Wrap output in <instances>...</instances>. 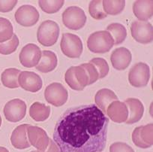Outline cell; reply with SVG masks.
I'll return each instance as SVG.
<instances>
[{
    "instance_id": "cell-32",
    "label": "cell",
    "mask_w": 153,
    "mask_h": 152,
    "mask_svg": "<svg viewBox=\"0 0 153 152\" xmlns=\"http://www.w3.org/2000/svg\"><path fill=\"white\" fill-rule=\"evenodd\" d=\"M80 66L86 70V73H87L88 77H89V85L95 83L99 79L98 71L92 63H83Z\"/></svg>"
},
{
    "instance_id": "cell-22",
    "label": "cell",
    "mask_w": 153,
    "mask_h": 152,
    "mask_svg": "<svg viewBox=\"0 0 153 152\" xmlns=\"http://www.w3.org/2000/svg\"><path fill=\"white\" fill-rule=\"evenodd\" d=\"M118 100V97L113 91L104 88L97 92L95 97V101L98 109L104 114L107 112L109 105L113 101Z\"/></svg>"
},
{
    "instance_id": "cell-9",
    "label": "cell",
    "mask_w": 153,
    "mask_h": 152,
    "mask_svg": "<svg viewBox=\"0 0 153 152\" xmlns=\"http://www.w3.org/2000/svg\"><path fill=\"white\" fill-rule=\"evenodd\" d=\"M131 32L132 37L139 43L146 45L152 42L153 28L149 22L140 20L132 22Z\"/></svg>"
},
{
    "instance_id": "cell-38",
    "label": "cell",
    "mask_w": 153,
    "mask_h": 152,
    "mask_svg": "<svg viewBox=\"0 0 153 152\" xmlns=\"http://www.w3.org/2000/svg\"><path fill=\"white\" fill-rule=\"evenodd\" d=\"M31 152H37L36 151H31Z\"/></svg>"
},
{
    "instance_id": "cell-14",
    "label": "cell",
    "mask_w": 153,
    "mask_h": 152,
    "mask_svg": "<svg viewBox=\"0 0 153 152\" xmlns=\"http://www.w3.org/2000/svg\"><path fill=\"white\" fill-rule=\"evenodd\" d=\"M15 20L23 26H32L39 20V13L32 5H22L15 12Z\"/></svg>"
},
{
    "instance_id": "cell-37",
    "label": "cell",
    "mask_w": 153,
    "mask_h": 152,
    "mask_svg": "<svg viewBox=\"0 0 153 152\" xmlns=\"http://www.w3.org/2000/svg\"><path fill=\"white\" fill-rule=\"evenodd\" d=\"M2 117H1V115H0V127H1V125H2Z\"/></svg>"
},
{
    "instance_id": "cell-21",
    "label": "cell",
    "mask_w": 153,
    "mask_h": 152,
    "mask_svg": "<svg viewBox=\"0 0 153 152\" xmlns=\"http://www.w3.org/2000/svg\"><path fill=\"white\" fill-rule=\"evenodd\" d=\"M57 66V57L51 51H43L42 53L41 60L37 65V70L43 73L52 72Z\"/></svg>"
},
{
    "instance_id": "cell-1",
    "label": "cell",
    "mask_w": 153,
    "mask_h": 152,
    "mask_svg": "<svg viewBox=\"0 0 153 152\" xmlns=\"http://www.w3.org/2000/svg\"><path fill=\"white\" fill-rule=\"evenodd\" d=\"M108 123L95 105L71 108L57 121L53 141L60 152H101L107 143Z\"/></svg>"
},
{
    "instance_id": "cell-10",
    "label": "cell",
    "mask_w": 153,
    "mask_h": 152,
    "mask_svg": "<svg viewBox=\"0 0 153 152\" xmlns=\"http://www.w3.org/2000/svg\"><path fill=\"white\" fill-rule=\"evenodd\" d=\"M3 112L7 121L16 123L23 120L26 116V104L20 99H14L5 104Z\"/></svg>"
},
{
    "instance_id": "cell-8",
    "label": "cell",
    "mask_w": 153,
    "mask_h": 152,
    "mask_svg": "<svg viewBox=\"0 0 153 152\" xmlns=\"http://www.w3.org/2000/svg\"><path fill=\"white\" fill-rule=\"evenodd\" d=\"M150 79L149 66L145 63H138L131 69L128 74L129 83L135 88L146 87Z\"/></svg>"
},
{
    "instance_id": "cell-26",
    "label": "cell",
    "mask_w": 153,
    "mask_h": 152,
    "mask_svg": "<svg viewBox=\"0 0 153 152\" xmlns=\"http://www.w3.org/2000/svg\"><path fill=\"white\" fill-rule=\"evenodd\" d=\"M102 5L105 14L110 15L120 14L124 10L126 6V1L124 0H104L102 1Z\"/></svg>"
},
{
    "instance_id": "cell-4",
    "label": "cell",
    "mask_w": 153,
    "mask_h": 152,
    "mask_svg": "<svg viewBox=\"0 0 153 152\" xmlns=\"http://www.w3.org/2000/svg\"><path fill=\"white\" fill-rule=\"evenodd\" d=\"M65 80L66 84L74 91H83L89 85L88 75L81 66L69 68L65 72Z\"/></svg>"
},
{
    "instance_id": "cell-19",
    "label": "cell",
    "mask_w": 153,
    "mask_h": 152,
    "mask_svg": "<svg viewBox=\"0 0 153 152\" xmlns=\"http://www.w3.org/2000/svg\"><path fill=\"white\" fill-rule=\"evenodd\" d=\"M29 126V124H21L17 127L12 132L11 142L15 148L22 150L31 146L27 137V128Z\"/></svg>"
},
{
    "instance_id": "cell-5",
    "label": "cell",
    "mask_w": 153,
    "mask_h": 152,
    "mask_svg": "<svg viewBox=\"0 0 153 152\" xmlns=\"http://www.w3.org/2000/svg\"><path fill=\"white\" fill-rule=\"evenodd\" d=\"M60 48L62 51L69 58H79L83 52V43L78 35L72 33L62 35Z\"/></svg>"
},
{
    "instance_id": "cell-12",
    "label": "cell",
    "mask_w": 153,
    "mask_h": 152,
    "mask_svg": "<svg viewBox=\"0 0 153 152\" xmlns=\"http://www.w3.org/2000/svg\"><path fill=\"white\" fill-rule=\"evenodd\" d=\"M42 57V51L35 44H28L22 48L20 53V62L24 67H35L38 64Z\"/></svg>"
},
{
    "instance_id": "cell-2",
    "label": "cell",
    "mask_w": 153,
    "mask_h": 152,
    "mask_svg": "<svg viewBox=\"0 0 153 152\" xmlns=\"http://www.w3.org/2000/svg\"><path fill=\"white\" fill-rule=\"evenodd\" d=\"M114 41L111 34L107 31H98L89 35L87 40L88 48L96 54L107 53L113 48Z\"/></svg>"
},
{
    "instance_id": "cell-6",
    "label": "cell",
    "mask_w": 153,
    "mask_h": 152,
    "mask_svg": "<svg viewBox=\"0 0 153 152\" xmlns=\"http://www.w3.org/2000/svg\"><path fill=\"white\" fill-rule=\"evenodd\" d=\"M62 21L65 26L70 29L78 30L85 26L86 16L80 7L71 6L65 10L62 14Z\"/></svg>"
},
{
    "instance_id": "cell-36",
    "label": "cell",
    "mask_w": 153,
    "mask_h": 152,
    "mask_svg": "<svg viewBox=\"0 0 153 152\" xmlns=\"http://www.w3.org/2000/svg\"><path fill=\"white\" fill-rule=\"evenodd\" d=\"M0 152H9V151H8V149L5 148L1 147V146H0Z\"/></svg>"
},
{
    "instance_id": "cell-35",
    "label": "cell",
    "mask_w": 153,
    "mask_h": 152,
    "mask_svg": "<svg viewBox=\"0 0 153 152\" xmlns=\"http://www.w3.org/2000/svg\"><path fill=\"white\" fill-rule=\"evenodd\" d=\"M37 152H60L59 148L58 145L56 144V142L53 140L50 139L49 145H48V147L45 151H36Z\"/></svg>"
},
{
    "instance_id": "cell-27",
    "label": "cell",
    "mask_w": 153,
    "mask_h": 152,
    "mask_svg": "<svg viewBox=\"0 0 153 152\" xmlns=\"http://www.w3.org/2000/svg\"><path fill=\"white\" fill-rule=\"evenodd\" d=\"M14 35V29L11 21L5 17H0V43L8 42Z\"/></svg>"
},
{
    "instance_id": "cell-18",
    "label": "cell",
    "mask_w": 153,
    "mask_h": 152,
    "mask_svg": "<svg viewBox=\"0 0 153 152\" xmlns=\"http://www.w3.org/2000/svg\"><path fill=\"white\" fill-rule=\"evenodd\" d=\"M124 103L128 111V117L126 124H133L140 121L144 113V106L142 102L136 98H128L125 100Z\"/></svg>"
},
{
    "instance_id": "cell-13",
    "label": "cell",
    "mask_w": 153,
    "mask_h": 152,
    "mask_svg": "<svg viewBox=\"0 0 153 152\" xmlns=\"http://www.w3.org/2000/svg\"><path fill=\"white\" fill-rule=\"evenodd\" d=\"M153 124H149L146 126L137 127L132 133V140L134 145L141 148H148L152 146Z\"/></svg>"
},
{
    "instance_id": "cell-25",
    "label": "cell",
    "mask_w": 153,
    "mask_h": 152,
    "mask_svg": "<svg viewBox=\"0 0 153 152\" xmlns=\"http://www.w3.org/2000/svg\"><path fill=\"white\" fill-rule=\"evenodd\" d=\"M107 31L111 34L114 41V45H116L123 43L127 36V30L121 23H111L107 27Z\"/></svg>"
},
{
    "instance_id": "cell-7",
    "label": "cell",
    "mask_w": 153,
    "mask_h": 152,
    "mask_svg": "<svg viewBox=\"0 0 153 152\" xmlns=\"http://www.w3.org/2000/svg\"><path fill=\"white\" fill-rule=\"evenodd\" d=\"M45 97L48 103L56 107H59L67 102L68 93L62 84L52 83L45 89Z\"/></svg>"
},
{
    "instance_id": "cell-15",
    "label": "cell",
    "mask_w": 153,
    "mask_h": 152,
    "mask_svg": "<svg viewBox=\"0 0 153 152\" xmlns=\"http://www.w3.org/2000/svg\"><path fill=\"white\" fill-rule=\"evenodd\" d=\"M18 84L20 88L29 92L36 93L42 88V80L38 74L33 72L23 71L18 77Z\"/></svg>"
},
{
    "instance_id": "cell-28",
    "label": "cell",
    "mask_w": 153,
    "mask_h": 152,
    "mask_svg": "<svg viewBox=\"0 0 153 152\" xmlns=\"http://www.w3.org/2000/svg\"><path fill=\"white\" fill-rule=\"evenodd\" d=\"M65 1L58 0V1H45L41 0L38 2L39 6L43 11L48 14H54L59 11L63 6Z\"/></svg>"
},
{
    "instance_id": "cell-29",
    "label": "cell",
    "mask_w": 153,
    "mask_h": 152,
    "mask_svg": "<svg viewBox=\"0 0 153 152\" xmlns=\"http://www.w3.org/2000/svg\"><path fill=\"white\" fill-rule=\"evenodd\" d=\"M89 11L92 17L95 20H102L107 17L103 8L102 1L101 0H94L91 1L89 5Z\"/></svg>"
},
{
    "instance_id": "cell-17",
    "label": "cell",
    "mask_w": 153,
    "mask_h": 152,
    "mask_svg": "<svg viewBox=\"0 0 153 152\" xmlns=\"http://www.w3.org/2000/svg\"><path fill=\"white\" fill-rule=\"evenodd\" d=\"M132 60L131 51L126 48H119L113 51L110 57L112 66L117 70H125Z\"/></svg>"
},
{
    "instance_id": "cell-30",
    "label": "cell",
    "mask_w": 153,
    "mask_h": 152,
    "mask_svg": "<svg viewBox=\"0 0 153 152\" xmlns=\"http://www.w3.org/2000/svg\"><path fill=\"white\" fill-rule=\"evenodd\" d=\"M19 45V39L17 38V35L14 34L10 40L8 42L0 43V54L3 55H8L17 50Z\"/></svg>"
},
{
    "instance_id": "cell-16",
    "label": "cell",
    "mask_w": 153,
    "mask_h": 152,
    "mask_svg": "<svg viewBox=\"0 0 153 152\" xmlns=\"http://www.w3.org/2000/svg\"><path fill=\"white\" fill-rule=\"evenodd\" d=\"M107 115L113 122L121 124L126 122L128 117V111L125 103L119 100L113 101L107 109Z\"/></svg>"
},
{
    "instance_id": "cell-24",
    "label": "cell",
    "mask_w": 153,
    "mask_h": 152,
    "mask_svg": "<svg viewBox=\"0 0 153 152\" xmlns=\"http://www.w3.org/2000/svg\"><path fill=\"white\" fill-rule=\"evenodd\" d=\"M20 71L14 68L6 69L1 75V81L2 85L8 88L14 89L19 88L18 77L20 74Z\"/></svg>"
},
{
    "instance_id": "cell-11",
    "label": "cell",
    "mask_w": 153,
    "mask_h": 152,
    "mask_svg": "<svg viewBox=\"0 0 153 152\" xmlns=\"http://www.w3.org/2000/svg\"><path fill=\"white\" fill-rule=\"evenodd\" d=\"M27 137L31 145L39 151H45L48 148L50 138L42 128L29 125L27 128Z\"/></svg>"
},
{
    "instance_id": "cell-23",
    "label": "cell",
    "mask_w": 153,
    "mask_h": 152,
    "mask_svg": "<svg viewBox=\"0 0 153 152\" xmlns=\"http://www.w3.org/2000/svg\"><path fill=\"white\" fill-rule=\"evenodd\" d=\"M50 115L51 107L38 102L34 103L29 109V115L35 121H45L50 117Z\"/></svg>"
},
{
    "instance_id": "cell-34",
    "label": "cell",
    "mask_w": 153,
    "mask_h": 152,
    "mask_svg": "<svg viewBox=\"0 0 153 152\" xmlns=\"http://www.w3.org/2000/svg\"><path fill=\"white\" fill-rule=\"evenodd\" d=\"M17 0H11V1H0V11L1 12H8L12 11L13 8L17 5Z\"/></svg>"
},
{
    "instance_id": "cell-31",
    "label": "cell",
    "mask_w": 153,
    "mask_h": 152,
    "mask_svg": "<svg viewBox=\"0 0 153 152\" xmlns=\"http://www.w3.org/2000/svg\"><path fill=\"white\" fill-rule=\"evenodd\" d=\"M89 63H92L94 66L95 67V69H97L98 72V75H99V79H103V78L106 77L107 75H108L109 72V66L107 62L106 61V60L103 58H94L92 60L89 61Z\"/></svg>"
},
{
    "instance_id": "cell-3",
    "label": "cell",
    "mask_w": 153,
    "mask_h": 152,
    "mask_svg": "<svg viewBox=\"0 0 153 152\" xmlns=\"http://www.w3.org/2000/svg\"><path fill=\"white\" fill-rule=\"evenodd\" d=\"M59 35V26L53 20H45L39 26L37 39L41 45L46 47L52 46L56 43Z\"/></svg>"
},
{
    "instance_id": "cell-33",
    "label": "cell",
    "mask_w": 153,
    "mask_h": 152,
    "mask_svg": "<svg viewBox=\"0 0 153 152\" xmlns=\"http://www.w3.org/2000/svg\"><path fill=\"white\" fill-rule=\"evenodd\" d=\"M110 152H134V151L126 143L118 142L110 146Z\"/></svg>"
},
{
    "instance_id": "cell-20",
    "label": "cell",
    "mask_w": 153,
    "mask_h": 152,
    "mask_svg": "<svg viewBox=\"0 0 153 152\" xmlns=\"http://www.w3.org/2000/svg\"><path fill=\"white\" fill-rule=\"evenodd\" d=\"M133 12L140 21H147L153 14V2L151 0H138L134 3Z\"/></svg>"
}]
</instances>
